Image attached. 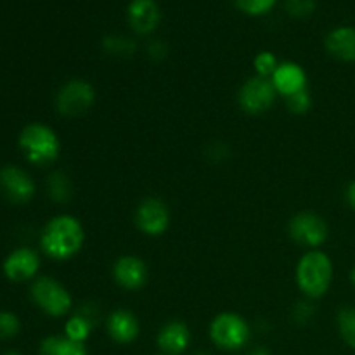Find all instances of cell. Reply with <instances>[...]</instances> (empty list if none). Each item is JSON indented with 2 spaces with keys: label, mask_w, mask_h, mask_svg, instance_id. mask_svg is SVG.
<instances>
[{
  "label": "cell",
  "mask_w": 355,
  "mask_h": 355,
  "mask_svg": "<svg viewBox=\"0 0 355 355\" xmlns=\"http://www.w3.org/2000/svg\"><path fill=\"white\" fill-rule=\"evenodd\" d=\"M162 355H163V354H162Z\"/></svg>",
  "instance_id": "35"
},
{
  "label": "cell",
  "mask_w": 355,
  "mask_h": 355,
  "mask_svg": "<svg viewBox=\"0 0 355 355\" xmlns=\"http://www.w3.org/2000/svg\"><path fill=\"white\" fill-rule=\"evenodd\" d=\"M113 276L114 281L125 290H141L148 283V267L139 257L125 255L114 262Z\"/></svg>",
  "instance_id": "11"
},
{
  "label": "cell",
  "mask_w": 355,
  "mask_h": 355,
  "mask_svg": "<svg viewBox=\"0 0 355 355\" xmlns=\"http://www.w3.org/2000/svg\"><path fill=\"white\" fill-rule=\"evenodd\" d=\"M31 298L51 318H62L71 309V295L59 281L52 277H38L31 286Z\"/></svg>",
  "instance_id": "5"
},
{
  "label": "cell",
  "mask_w": 355,
  "mask_h": 355,
  "mask_svg": "<svg viewBox=\"0 0 355 355\" xmlns=\"http://www.w3.org/2000/svg\"><path fill=\"white\" fill-rule=\"evenodd\" d=\"M19 146L28 162L35 165H49L55 162L61 151L58 134L44 123H31L23 128Z\"/></svg>",
  "instance_id": "3"
},
{
  "label": "cell",
  "mask_w": 355,
  "mask_h": 355,
  "mask_svg": "<svg viewBox=\"0 0 355 355\" xmlns=\"http://www.w3.org/2000/svg\"><path fill=\"white\" fill-rule=\"evenodd\" d=\"M40 269L38 255L30 248H17L3 262V272L14 283L31 279Z\"/></svg>",
  "instance_id": "12"
},
{
  "label": "cell",
  "mask_w": 355,
  "mask_h": 355,
  "mask_svg": "<svg viewBox=\"0 0 355 355\" xmlns=\"http://www.w3.org/2000/svg\"><path fill=\"white\" fill-rule=\"evenodd\" d=\"M158 347L163 355H180L191 345V331L184 322L170 321L159 329Z\"/></svg>",
  "instance_id": "15"
},
{
  "label": "cell",
  "mask_w": 355,
  "mask_h": 355,
  "mask_svg": "<svg viewBox=\"0 0 355 355\" xmlns=\"http://www.w3.org/2000/svg\"><path fill=\"white\" fill-rule=\"evenodd\" d=\"M286 106H288V110L295 114L307 113L312 106L311 92H309L307 89H304L297 94H291V96L286 97Z\"/></svg>",
  "instance_id": "23"
},
{
  "label": "cell",
  "mask_w": 355,
  "mask_h": 355,
  "mask_svg": "<svg viewBox=\"0 0 355 355\" xmlns=\"http://www.w3.org/2000/svg\"><path fill=\"white\" fill-rule=\"evenodd\" d=\"M104 49L111 54H118V55H128L134 52L135 44L130 40V38L125 37H106L104 38Z\"/></svg>",
  "instance_id": "25"
},
{
  "label": "cell",
  "mask_w": 355,
  "mask_h": 355,
  "mask_svg": "<svg viewBox=\"0 0 355 355\" xmlns=\"http://www.w3.org/2000/svg\"><path fill=\"white\" fill-rule=\"evenodd\" d=\"M94 101H96V90L89 82L71 80V82L64 83L58 92L55 106H58L59 113L64 116H80L90 110Z\"/></svg>",
  "instance_id": "6"
},
{
  "label": "cell",
  "mask_w": 355,
  "mask_h": 355,
  "mask_svg": "<svg viewBox=\"0 0 355 355\" xmlns=\"http://www.w3.org/2000/svg\"><path fill=\"white\" fill-rule=\"evenodd\" d=\"M85 231L73 215H58L51 218L42 232V250L54 260H68L82 250Z\"/></svg>",
  "instance_id": "1"
},
{
  "label": "cell",
  "mask_w": 355,
  "mask_h": 355,
  "mask_svg": "<svg viewBox=\"0 0 355 355\" xmlns=\"http://www.w3.org/2000/svg\"><path fill=\"white\" fill-rule=\"evenodd\" d=\"M210 338L222 350H241L250 340V326L239 314L222 312L211 321Z\"/></svg>",
  "instance_id": "4"
},
{
  "label": "cell",
  "mask_w": 355,
  "mask_h": 355,
  "mask_svg": "<svg viewBox=\"0 0 355 355\" xmlns=\"http://www.w3.org/2000/svg\"><path fill=\"white\" fill-rule=\"evenodd\" d=\"M312 314H314V309L309 304H304V302H302L297 307V311H295V318H297L298 321H307V319L312 318Z\"/></svg>",
  "instance_id": "28"
},
{
  "label": "cell",
  "mask_w": 355,
  "mask_h": 355,
  "mask_svg": "<svg viewBox=\"0 0 355 355\" xmlns=\"http://www.w3.org/2000/svg\"><path fill=\"white\" fill-rule=\"evenodd\" d=\"M107 333L116 343L127 345L139 336V319L127 309H118L107 318Z\"/></svg>",
  "instance_id": "16"
},
{
  "label": "cell",
  "mask_w": 355,
  "mask_h": 355,
  "mask_svg": "<svg viewBox=\"0 0 355 355\" xmlns=\"http://www.w3.org/2000/svg\"><path fill=\"white\" fill-rule=\"evenodd\" d=\"M149 55H151V58H156V59L165 58L166 55L165 44H162V42H153V44L149 45Z\"/></svg>",
  "instance_id": "29"
},
{
  "label": "cell",
  "mask_w": 355,
  "mask_h": 355,
  "mask_svg": "<svg viewBox=\"0 0 355 355\" xmlns=\"http://www.w3.org/2000/svg\"><path fill=\"white\" fill-rule=\"evenodd\" d=\"M347 201H349L350 207L355 210V182L350 184L349 189H347Z\"/></svg>",
  "instance_id": "30"
},
{
  "label": "cell",
  "mask_w": 355,
  "mask_h": 355,
  "mask_svg": "<svg viewBox=\"0 0 355 355\" xmlns=\"http://www.w3.org/2000/svg\"><path fill=\"white\" fill-rule=\"evenodd\" d=\"M21 329V322L12 312H0V340H9L16 336Z\"/></svg>",
  "instance_id": "26"
},
{
  "label": "cell",
  "mask_w": 355,
  "mask_h": 355,
  "mask_svg": "<svg viewBox=\"0 0 355 355\" xmlns=\"http://www.w3.org/2000/svg\"><path fill=\"white\" fill-rule=\"evenodd\" d=\"M198 355H208V354H203V352H200Z\"/></svg>",
  "instance_id": "34"
},
{
  "label": "cell",
  "mask_w": 355,
  "mask_h": 355,
  "mask_svg": "<svg viewBox=\"0 0 355 355\" xmlns=\"http://www.w3.org/2000/svg\"><path fill=\"white\" fill-rule=\"evenodd\" d=\"M276 94L277 90L270 82V78H263V76L257 75L243 83L238 96L239 106L250 114L263 113V111L272 106Z\"/></svg>",
  "instance_id": "8"
},
{
  "label": "cell",
  "mask_w": 355,
  "mask_h": 355,
  "mask_svg": "<svg viewBox=\"0 0 355 355\" xmlns=\"http://www.w3.org/2000/svg\"><path fill=\"white\" fill-rule=\"evenodd\" d=\"M92 315L87 314V312H80V314H75L73 318H69L68 322H66V336L69 340H75V342L85 343V340L90 336V331H92Z\"/></svg>",
  "instance_id": "19"
},
{
  "label": "cell",
  "mask_w": 355,
  "mask_h": 355,
  "mask_svg": "<svg viewBox=\"0 0 355 355\" xmlns=\"http://www.w3.org/2000/svg\"><path fill=\"white\" fill-rule=\"evenodd\" d=\"M350 279H352V283L355 284V267L352 269V272H350Z\"/></svg>",
  "instance_id": "32"
},
{
  "label": "cell",
  "mask_w": 355,
  "mask_h": 355,
  "mask_svg": "<svg viewBox=\"0 0 355 355\" xmlns=\"http://www.w3.org/2000/svg\"><path fill=\"white\" fill-rule=\"evenodd\" d=\"M135 224L144 234L162 236L170 225V211L158 198H146L135 211Z\"/></svg>",
  "instance_id": "9"
},
{
  "label": "cell",
  "mask_w": 355,
  "mask_h": 355,
  "mask_svg": "<svg viewBox=\"0 0 355 355\" xmlns=\"http://www.w3.org/2000/svg\"><path fill=\"white\" fill-rule=\"evenodd\" d=\"M286 10L295 17H307L314 12L315 0H286Z\"/></svg>",
  "instance_id": "27"
},
{
  "label": "cell",
  "mask_w": 355,
  "mask_h": 355,
  "mask_svg": "<svg viewBox=\"0 0 355 355\" xmlns=\"http://www.w3.org/2000/svg\"><path fill=\"white\" fill-rule=\"evenodd\" d=\"M49 194L54 201L58 203H64V201L69 200L71 196V182H69L68 177L62 172H54L51 177H49Z\"/></svg>",
  "instance_id": "20"
},
{
  "label": "cell",
  "mask_w": 355,
  "mask_h": 355,
  "mask_svg": "<svg viewBox=\"0 0 355 355\" xmlns=\"http://www.w3.org/2000/svg\"><path fill=\"white\" fill-rule=\"evenodd\" d=\"M236 7L250 16H260V14L269 12L274 7L276 0H234Z\"/></svg>",
  "instance_id": "24"
},
{
  "label": "cell",
  "mask_w": 355,
  "mask_h": 355,
  "mask_svg": "<svg viewBox=\"0 0 355 355\" xmlns=\"http://www.w3.org/2000/svg\"><path fill=\"white\" fill-rule=\"evenodd\" d=\"M338 331L343 342L355 349V309L343 307L338 312Z\"/></svg>",
  "instance_id": "21"
},
{
  "label": "cell",
  "mask_w": 355,
  "mask_h": 355,
  "mask_svg": "<svg viewBox=\"0 0 355 355\" xmlns=\"http://www.w3.org/2000/svg\"><path fill=\"white\" fill-rule=\"evenodd\" d=\"M290 238L297 241L298 245L309 246V248H318L328 238V224L324 218L312 211H302L295 215L288 225Z\"/></svg>",
  "instance_id": "7"
},
{
  "label": "cell",
  "mask_w": 355,
  "mask_h": 355,
  "mask_svg": "<svg viewBox=\"0 0 355 355\" xmlns=\"http://www.w3.org/2000/svg\"><path fill=\"white\" fill-rule=\"evenodd\" d=\"M0 187L14 203H28L35 196L33 180L17 166L9 165L0 170Z\"/></svg>",
  "instance_id": "10"
},
{
  "label": "cell",
  "mask_w": 355,
  "mask_h": 355,
  "mask_svg": "<svg viewBox=\"0 0 355 355\" xmlns=\"http://www.w3.org/2000/svg\"><path fill=\"white\" fill-rule=\"evenodd\" d=\"M38 355H87L85 343L69 340L68 336H49L40 343Z\"/></svg>",
  "instance_id": "18"
},
{
  "label": "cell",
  "mask_w": 355,
  "mask_h": 355,
  "mask_svg": "<svg viewBox=\"0 0 355 355\" xmlns=\"http://www.w3.org/2000/svg\"><path fill=\"white\" fill-rule=\"evenodd\" d=\"M159 7L155 0H132L128 6V23L132 30L148 35L156 30L159 23Z\"/></svg>",
  "instance_id": "14"
},
{
  "label": "cell",
  "mask_w": 355,
  "mask_h": 355,
  "mask_svg": "<svg viewBox=\"0 0 355 355\" xmlns=\"http://www.w3.org/2000/svg\"><path fill=\"white\" fill-rule=\"evenodd\" d=\"M270 82L276 87L277 94L284 97L307 89V75L297 62H281L270 76Z\"/></svg>",
  "instance_id": "13"
},
{
  "label": "cell",
  "mask_w": 355,
  "mask_h": 355,
  "mask_svg": "<svg viewBox=\"0 0 355 355\" xmlns=\"http://www.w3.org/2000/svg\"><path fill=\"white\" fill-rule=\"evenodd\" d=\"M248 355H270V352L267 349H262V347H259V349H253Z\"/></svg>",
  "instance_id": "31"
},
{
  "label": "cell",
  "mask_w": 355,
  "mask_h": 355,
  "mask_svg": "<svg viewBox=\"0 0 355 355\" xmlns=\"http://www.w3.org/2000/svg\"><path fill=\"white\" fill-rule=\"evenodd\" d=\"M2 355H21L19 352H14V350H10V352H6V354H2Z\"/></svg>",
  "instance_id": "33"
},
{
  "label": "cell",
  "mask_w": 355,
  "mask_h": 355,
  "mask_svg": "<svg viewBox=\"0 0 355 355\" xmlns=\"http://www.w3.org/2000/svg\"><path fill=\"white\" fill-rule=\"evenodd\" d=\"M326 49L340 61H355V28L340 26L326 37Z\"/></svg>",
  "instance_id": "17"
},
{
  "label": "cell",
  "mask_w": 355,
  "mask_h": 355,
  "mask_svg": "<svg viewBox=\"0 0 355 355\" xmlns=\"http://www.w3.org/2000/svg\"><path fill=\"white\" fill-rule=\"evenodd\" d=\"M331 279L333 263L326 253L312 250L302 257L297 266V283L307 297H322L329 290Z\"/></svg>",
  "instance_id": "2"
},
{
  "label": "cell",
  "mask_w": 355,
  "mask_h": 355,
  "mask_svg": "<svg viewBox=\"0 0 355 355\" xmlns=\"http://www.w3.org/2000/svg\"><path fill=\"white\" fill-rule=\"evenodd\" d=\"M279 62H277L276 55L269 51L260 52L259 55L255 58V69L257 75L263 76V78H270L274 75V71L277 69Z\"/></svg>",
  "instance_id": "22"
}]
</instances>
